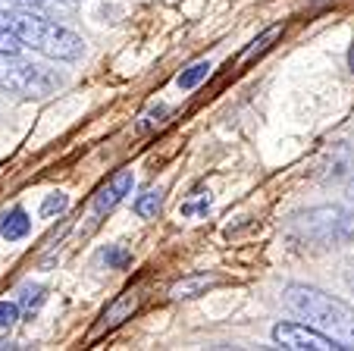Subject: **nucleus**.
<instances>
[{"instance_id": "9d476101", "label": "nucleus", "mask_w": 354, "mask_h": 351, "mask_svg": "<svg viewBox=\"0 0 354 351\" xmlns=\"http://www.w3.org/2000/svg\"><path fill=\"white\" fill-rule=\"evenodd\" d=\"M279 35H282V26H270L267 32H261L254 41H251V44L245 47V53H241V60H239V63L245 66V63H251V60H257V57H263V53H267L270 47H273V41L279 38Z\"/></svg>"}, {"instance_id": "f257e3e1", "label": "nucleus", "mask_w": 354, "mask_h": 351, "mask_svg": "<svg viewBox=\"0 0 354 351\" xmlns=\"http://www.w3.org/2000/svg\"><path fill=\"white\" fill-rule=\"evenodd\" d=\"M282 301H286V307L295 317L308 320L314 330L326 332L342 348H354V307H348L345 301L326 295L323 289L301 285V282L288 285L282 291Z\"/></svg>"}, {"instance_id": "7ed1b4c3", "label": "nucleus", "mask_w": 354, "mask_h": 351, "mask_svg": "<svg viewBox=\"0 0 354 351\" xmlns=\"http://www.w3.org/2000/svg\"><path fill=\"white\" fill-rule=\"evenodd\" d=\"M63 79L57 73H50L47 66L38 63L19 60V53H0V88L13 91L19 98H47V94L60 88Z\"/></svg>"}, {"instance_id": "20e7f679", "label": "nucleus", "mask_w": 354, "mask_h": 351, "mask_svg": "<svg viewBox=\"0 0 354 351\" xmlns=\"http://www.w3.org/2000/svg\"><path fill=\"white\" fill-rule=\"evenodd\" d=\"M273 342L282 345L288 351H333L342 348L335 339H329L326 332L314 330L310 323H276L273 326Z\"/></svg>"}, {"instance_id": "4468645a", "label": "nucleus", "mask_w": 354, "mask_h": 351, "mask_svg": "<svg viewBox=\"0 0 354 351\" xmlns=\"http://www.w3.org/2000/svg\"><path fill=\"white\" fill-rule=\"evenodd\" d=\"M100 258L107 260V267H113V270H126V267L132 264V251H129L126 245H107Z\"/></svg>"}, {"instance_id": "423d86ee", "label": "nucleus", "mask_w": 354, "mask_h": 351, "mask_svg": "<svg viewBox=\"0 0 354 351\" xmlns=\"http://www.w3.org/2000/svg\"><path fill=\"white\" fill-rule=\"evenodd\" d=\"M135 307H138V291H135V289H129V291H122V295H116V298L107 305V311L100 314L97 332H104V330H116V326H122L126 320H132Z\"/></svg>"}, {"instance_id": "412c9836", "label": "nucleus", "mask_w": 354, "mask_h": 351, "mask_svg": "<svg viewBox=\"0 0 354 351\" xmlns=\"http://www.w3.org/2000/svg\"><path fill=\"white\" fill-rule=\"evenodd\" d=\"M348 198L354 201V179H351V186H348Z\"/></svg>"}, {"instance_id": "2eb2a0df", "label": "nucleus", "mask_w": 354, "mask_h": 351, "mask_svg": "<svg viewBox=\"0 0 354 351\" xmlns=\"http://www.w3.org/2000/svg\"><path fill=\"white\" fill-rule=\"evenodd\" d=\"M169 116V107H163V104H157V107H151V110L145 113V116H141V123L135 129H138V132H147V129H154V126H160L163 120H167Z\"/></svg>"}, {"instance_id": "6ab92c4d", "label": "nucleus", "mask_w": 354, "mask_h": 351, "mask_svg": "<svg viewBox=\"0 0 354 351\" xmlns=\"http://www.w3.org/2000/svg\"><path fill=\"white\" fill-rule=\"evenodd\" d=\"M207 210H210V192L204 195L198 204H194V201H185V204H182V217H194V213H207Z\"/></svg>"}, {"instance_id": "0eeeda50", "label": "nucleus", "mask_w": 354, "mask_h": 351, "mask_svg": "<svg viewBox=\"0 0 354 351\" xmlns=\"http://www.w3.org/2000/svg\"><path fill=\"white\" fill-rule=\"evenodd\" d=\"M220 285V276H210V273H192V276H182L169 285V298L173 301H185V298H198V295H207V289Z\"/></svg>"}, {"instance_id": "9b49d317", "label": "nucleus", "mask_w": 354, "mask_h": 351, "mask_svg": "<svg viewBox=\"0 0 354 351\" xmlns=\"http://www.w3.org/2000/svg\"><path fill=\"white\" fill-rule=\"evenodd\" d=\"M22 47H26V41L19 38V32L13 28V22H10L7 10L0 7V53H22Z\"/></svg>"}, {"instance_id": "aec40b11", "label": "nucleus", "mask_w": 354, "mask_h": 351, "mask_svg": "<svg viewBox=\"0 0 354 351\" xmlns=\"http://www.w3.org/2000/svg\"><path fill=\"white\" fill-rule=\"evenodd\" d=\"M348 69H351V73H354V44L348 47Z\"/></svg>"}, {"instance_id": "f8f14e48", "label": "nucleus", "mask_w": 354, "mask_h": 351, "mask_svg": "<svg viewBox=\"0 0 354 351\" xmlns=\"http://www.w3.org/2000/svg\"><path fill=\"white\" fill-rule=\"evenodd\" d=\"M135 213H138L141 219H154L157 213H160V207H163V188H147L145 195H138L135 198Z\"/></svg>"}, {"instance_id": "6e6552de", "label": "nucleus", "mask_w": 354, "mask_h": 351, "mask_svg": "<svg viewBox=\"0 0 354 351\" xmlns=\"http://www.w3.org/2000/svg\"><path fill=\"white\" fill-rule=\"evenodd\" d=\"M0 7L10 10H32V13H44V16H63L73 10V0H0Z\"/></svg>"}, {"instance_id": "f3484780", "label": "nucleus", "mask_w": 354, "mask_h": 351, "mask_svg": "<svg viewBox=\"0 0 354 351\" xmlns=\"http://www.w3.org/2000/svg\"><path fill=\"white\" fill-rule=\"evenodd\" d=\"M69 207V198L63 192H50L44 198V204H41V213H44V217H54V213H63Z\"/></svg>"}, {"instance_id": "a211bd4d", "label": "nucleus", "mask_w": 354, "mask_h": 351, "mask_svg": "<svg viewBox=\"0 0 354 351\" xmlns=\"http://www.w3.org/2000/svg\"><path fill=\"white\" fill-rule=\"evenodd\" d=\"M19 320V305L16 301H0V330H10Z\"/></svg>"}, {"instance_id": "dca6fc26", "label": "nucleus", "mask_w": 354, "mask_h": 351, "mask_svg": "<svg viewBox=\"0 0 354 351\" xmlns=\"http://www.w3.org/2000/svg\"><path fill=\"white\" fill-rule=\"evenodd\" d=\"M44 301V285H26L22 289V311L26 314H35Z\"/></svg>"}, {"instance_id": "ddd939ff", "label": "nucleus", "mask_w": 354, "mask_h": 351, "mask_svg": "<svg viewBox=\"0 0 354 351\" xmlns=\"http://www.w3.org/2000/svg\"><path fill=\"white\" fill-rule=\"evenodd\" d=\"M210 69H214V66H210V60H198V63H192V66H188V69H182V73H179V79H176V85H179L182 91H192V88H198L201 82L207 79V75H210Z\"/></svg>"}, {"instance_id": "f03ea898", "label": "nucleus", "mask_w": 354, "mask_h": 351, "mask_svg": "<svg viewBox=\"0 0 354 351\" xmlns=\"http://www.w3.org/2000/svg\"><path fill=\"white\" fill-rule=\"evenodd\" d=\"M3 10H7L13 28L19 32V38L26 41V47H32V51L44 53L50 60H66V63L79 60L82 53H85L82 35L60 26L54 16L32 13V10H10V7H3Z\"/></svg>"}, {"instance_id": "39448f33", "label": "nucleus", "mask_w": 354, "mask_h": 351, "mask_svg": "<svg viewBox=\"0 0 354 351\" xmlns=\"http://www.w3.org/2000/svg\"><path fill=\"white\" fill-rule=\"evenodd\" d=\"M132 186H135L132 170H116L113 176L107 179V186H100L97 195H94V204H91V219H94V223H97L104 213L113 210V207L120 204L129 192H132Z\"/></svg>"}, {"instance_id": "1a4fd4ad", "label": "nucleus", "mask_w": 354, "mask_h": 351, "mask_svg": "<svg viewBox=\"0 0 354 351\" xmlns=\"http://www.w3.org/2000/svg\"><path fill=\"white\" fill-rule=\"evenodd\" d=\"M28 232H32V217H28L22 207H13V210L7 213V217L0 219V235L7 242H19L26 239Z\"/></svg>"}]
</instances>
